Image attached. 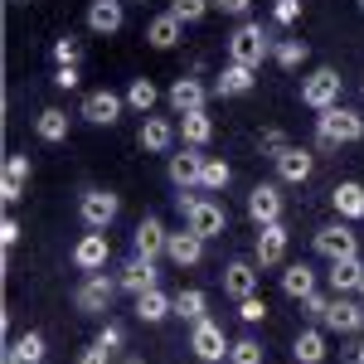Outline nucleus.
<instances>
[{"instance_id":"19","label":"nucleus","mask_w":364,"mask_h":364,"mask_svg":"<svg viewBox=\"0 0 364 364\" xmlns=\"http://www.w3.org/2000/svg\"><path fill=\"white\" fill-rule=\"evenodd\" d=\"M127 25V0H87V29L92 34H117Z\"/></svg>"},{"instance_id":"6","label":"nucleus","mask_w":364,"mask_h":364,"mask_svg":"<svg viewBox=\"0 0 364 364\" xmlns=\"http://www.w3.org/2000/svg\"><path fill=\"white\" fill-rule=\"evenodd\" d=\"M185 228H195L199 238L209 243V238H219L228 228V209L219 204V199H209V195H199L190 209H185Z\"/></svg>"},{"instance_id":"46","label":"nucleus","mask_w":364,"mask_h":364,"mask_svg":"<svg viewBox=\"0 0 364 364\" xmlns=\"http://www.w3.org/2000/svg\"><path fill=\"white\" fill-rule=\"evenodd\" d=\"M54 87L73 92V87H78V63H58V68H54Z\"/></svg>"},{"instance_id":"33","label":"nucleus","mask_w":364,"mask_h":364,"mask_svg":"<svg viewBox=\"0 0 364 364\" xmlns=\"http://www.w3.org/2000/svg\"><path fill=\"white\" fill-rule=\"evenodd\" d=\"M175 316H180V321H190V326H195V321H204V316H209V296H204L199 287L175 291Z\"/></svg>"},{"instance_id":"54","label":"nucleus","mask_w":364,"mask_h":364,"mask_svg":"<svg viewBox=\"0 0 364 364\" xmlns=\"http://www.w3.org/2000/svg\"><path fill=\"white\" fill-rule=\"evenodd\" d=\"M122 364H141V360H122Z\"/></svg>"},{"instance_id":"41","label":"nucleus","mask_w":364,"mask_h":364,"mask_svg":"<svg viewBox=\"0 0 364 364\" xmlns=\"http://www.w3.org/2000/svg\"><path fill=\"white\" fill-rule=\"evenodd\" d=\"M301 316H306L311 326H326V316H331V296H321V291H311L306 301H301Z\"/></svg>"},{"instance_id":"16","label":"nucleus","mask_w":364,"mask_h":364,"mask_svg":"<svg viewBox=\"0 0 364 364\" xmlns=\"http://www.w3.org/2000/svg\"><path fill=\"white\" fill-rule=\"evenodd\" d=\"M175 136H180V127H175L170 117H146L141 132H136V146L151 151V156H166L170 146H175Z\"/></svg>"},{"instance_id":"39","label":"nucleus","mask_w":364,"mask_h":364,"mask_svg":"<svg viewBox=\"0 0 364 364\" xmlns=\"http://www.w3.org/2000/svg\"><path fill=\"white\" fill-rule=\"evenodd\" d=\"M228 364H262V345H257L252 336L233 340V350H228Z\"/></svg>"},{"instance_id":"53","label":"nucleus","mask_w":364,"mask_h":364,"mask_svg":"<svg viewBox=\"0 0 364 364\" xmlns=\"http://www.w3.org/2000/svg\"><path fill=\"white\" fill-rule=\"evenodd\" d=\"M360 301H364V282H360Z\"/></svg>"},{"instance_id":"31","label":"nucleus","mask_w":364,"mask_h":364,"mask_svg":"<svg viewBox=\"0 0 364 364\" xmlns=\"http://www.w3.org/2000/svg\"><path fill=\"white\" fill-rule=\"evenodd\" d=\"M68 127H73V117L63 112V107H44V112L34 117V132H39V141H49V146L68 141Z\"/></svg>"},{"instance_id":"18","label":"nucleus","mask_w":364,"mask_h":364,"mask_svg":"<svg viewBox=\"0 0 364 364\" xmlns=\"http://www.w3.org/2000/svg\"><path fill=\"white\" fill-rule=\"evenodd\" d=\"M166 243H170V228L156 219V214H146L136 224V233H132V248L141 252V257H166Z\"/></svg>"},{"instance_id":"38","label":"nucleus","mask_w":364,"mask_h":364,"mask_svg":"<svg viewBox=\"0 0 364 364\" xmlns=\"http://www.w3.org/2000/svg\"><path fill=\"white\" fill-rule=\"evenodd\" d=\"M49 58H54V68H58V63H78V58H83V39L58 34L54 44H49Z\"/></svg>"},{"instance_id":"45","label":"nucleus","mask_w":364,"mask_h":364,"mask_svg":"<svg viewBox=\"0 0 364 364\" xmlns=\"http://www.w3.org/2000/svg\"><path fill=\"white\" fill-rule=\"evenodd\" d=\"M122 340H127V336H122V326H117V321H102V326H97V345H107L112 355L122 350Z\"/></svg>"},{"instance_id":"12","label":"nucleus","mask_w":364,"mask_h":364,"mask_svg":"<svg viewBox=\"0 0 364 364\" xmlns=\"http://www.w3.org/2000/svg\"><path fill=\"white\" fill-rule=\"evenodd\" d=\"M122 107H127V97L122 92H112V87H97V92H87L83 97V122H92V127H117L122 122Z\"/></svg>"},{"instance_id":"5","label":"nucleus","mask_w":364,"mask_h":364,"mask_svg":"<svg viewBox=\"0 0 364 364\" xmlns=\"http://www.w3.org/2000/svg\"><path fill=\"white\" fill-rule=\"evenodd\" d=\"M190 350H195V360H204V364H224L228 360V350H233V340L224 336V326L219 321H195L190 326Z\"/></svg>"},{"instance_id":"32","label":"nucleus","mask_w":364,"mask_h":364,"mask_svg":"<svg viewBox=\"0 0 364 364\" xmlns=\"http://www.w3.org/2000/svg\"><path fill=\"white\" fill-rule=\"evenodd\" d=\"M180 141L204 151V146L214 141V117H209V112H185V117H180Z\"/></svg>"},{"instance_id":"14","label":"nucleus","mask_w":364,"mask_h":364,"mask_svg":"<svg viewBox=\"0 0 364 364\" xmlns=\"http://www.w3.org/2000/svg\"><path fill=\"white\" fill-rule=\"evenodd\" d=\"M287 243H291V233H287V224H262L257 228V243H252V262L257 267H277L282 257H287Z\"/></svg>"},{"instance_id":"37","label":"nucleus","mask_w":364,"mask_h":364,"mask_svg":"<svg viewBox=\"0 0 364 364\" xmlns=\"http://www.w3.org/2000/svg\"><path fill=\"white\" fill-rule=\"evenodd\" d=\"M228 180H233V170H228V161H219V156H209V161H204V185H199V190H204V195H214V190H224Z\"/></svg>"},{"instance_id":"24","label":"nucleus","mask_w":364,"mask_h":364,"mask_svg":"<svg viewBox=\"0 0 364 364\" xmlns=\"http://www.w3.org/2000/svg\"><path fill=\"white\" fill-rule=\"evenodd\" d=\"M326 282H331V291H336V296H350V291H360V282H364L360 252H355V257H340V262H331Z\"/></svg>"},{"instance_id":"25","label":"nucleus","mask_w":364,"mask_h":364,"mask_svg":"<svg viewBox=\"0 0 364 364\" xmlns=\"http://www.w3.org/2000/svg\"><path fill=\"white\" fill-rule=\"evenodd\" d=\"M252 73H257V68H248V63H224V73H219L214 92H219V97H248L252 87H257Z\"/></svg>"},{"instance_id":"35","label":"nucleus","mask_w":364,"mask_h":364,"mask_svg":"<svg viewBox=\"0 0 364 364\" xmlns=\"http://www.w3.org/2000/svg\"><path fill=\"white\" fill-rule=\"evenodd\" d=\"M306 54H311L306 39H277V44H272V58H277L282 68H301V63H306Z\"/></svg>"},{"instance_id":"55","label":"nucleus","mask_w":364,"mask_h":364,"mask_svg":"<svg viewBox=\"0 0 364 364\" xmlns=\"http://www.w3.org/2000/svg\"><path fill=\"white\" fill-rule=\"evenodd\" d=\"M360 10H364V0H360Z\"/></svg>"},{"instance_id":"26","label":"nucleus","mask_w":364,"mask_h":364,"mask_svg":"<svg viewBox=\"0 0 364 364\" xmlns=\"http://www.w3.org/2000/svg\"><path fill=\"white\" fill-rule=\"evenodd\" d=\"M331 204H336V214L340 219H364V185L360 180H340L336 190H331Z\"/></svg>"},{"instance_id":"7","label":"nucleus","mask_w":364,"mask_h":364,"mask_svg":"<svg viewBox=\"0 0 364 364\" xmlns=\"http://www.w3.org/2000/svg\"><path fill=\"white\" fill-rule=\"evenodd\" d=\"M316 252L326 257V262H340V257H355L360 252V238H355V228H350V219H340V224H326L316 228Z\"/></svg>"},{"instance_id":"20","label":"nucleus","mask_w":364,"mask_h":364,"mask_svg":"<svg viewBox=\"0 0 364 364\" xmlns=\"http://www.w3.org/2000/svg\"><path fill=\"white\" fill-rule=\"evenodd\" d=\"M224 296L243 301V296H257V262H228L224 267Z\"/></svg>"},{"instance_id":"48","label":"nucleus","mask_w":364,"mask_h":364,"mask_svg":"<svg viewBox=\"0 0 364 364\" xmlns=\"http://www.w3.org/2000/svg\"><path fill=\"white\" fill-rule=\"evenodd\" d=\"M214 10H224V15H233V20H248L252 0H214Z\"/></svg>"},{"instance_id":"8","label":"nucleus","mask_w":364,"mask_h":364,"mask_svg":"<svg viewBox=\"0 0 364 364\" xmlns=\"http://www.w3.org/2000/svg\"><path fill=\"white\" fill-rule=\"evenodd\" d=\"M204 161H209V156H204L199 146L175 151V156H170V166H166L170 185H175V190H199V185H204Z\"/></svg>"},{"instance_id":"50","label":"nucleus","mask_w":364,"mask_h":364,"mask_svg":"<svg viewBox=\"0 0 364 364\" xmlns=\"http://www.w3.org/2000/svg\"><path fill=\"white\" fill-rule=\"evenodd\" d=\"M340 364H364V340H355L350 350H340Z\"/></svg>"},{"instance_id":"34","label":"nucleus","mask_w":364,"mask_h":364,"mask_svg":"<svg viewBox=\"0 0 364 364\" xmlns=\"http://www.w3.org/2000/svg\"><path fill=\"white\" fill-rule=\"evenodd\" d=\"M161 102V87L151 83V78H132V87H127V107L141 117H151V107Z\"/></svg>"},{"instance_id":"2","label":"nucleus","mask_w":364,"mask_h":364,"mask_svg":"<svg viewBox=\"0 0 364 364\" xmlns=\"http://www.w3.org/2000/svg\"><path fill=\"white\" fill-rule=\"evenodd\" d=\"M272 34L257 25V20H238V29L228 34V63H248V68H262V58H272Z\"/></svg>"},{"instance_id":"44","label":"nucleus","mask_w":364,"mask_h":364,"mask_svg":"<svg viewBox=\"0 0 364 364\" xmlns=\"http://www.w3.org/2000/svg\"><path fill=\"white\" fill-rule=\"evenodd\" d=\"M238 316H243L248 326H257V321H267V301H262V296H243V301H238Z\"/></svg>"},{"instance_id":"21","label":"nucleus","mask_w":364,"mask_h":364,"mask_svg":"<svg viewBox=\"0 0 364 364\" xmlns=\"http://www.w3.org/2000/svg\"><path fill=\"white\" fill-rule=\"evenodd\" d=\"M326 326L340 331V336H360V331H364V301L336 296V301H331V316H326Z\"/></svg>"},{"instance_id":"11","label":"nucleus","mask_w":364,"mask_h":364,"mask_svg":"<svg viewBox=\"0 0 364 364\" xmlns=\"http://www.w3.org/2000/svg\"><path fill=\"white\" fill-rule=\"evenodd\" d=\"M117 209H122V199H117L112 190H83V199H78V219H83V228H112Z\"/></svg>"},{"instance_id":"22","label":"nucleus","mask_w":364,"mask_h":364,"mask_svg":"<svg viewBox=\"0 0 364 364\" xmlns=\"http://www.w3.org/2000/svg\"><path fill=\"white\" fill-rule=\"evenodd\" d=\"M166 257L175 262V267H195L199 257H204V238H199L195 228H180V233H170Z\"/></svg>"},{"instance_id":"1","label":"nucleus","mask_w":364,"mask_h":364,"mask_svg":"<svg viewBox=\"0 0 364 364\" xmlns=\"http://www.w3.org/2000/svg\"><path fill=\"white\" fill-rule=\"evenodd\" d=\"M355 141H364V117L355 107H326V112H316V146L321 151L355 146Z\"/></svg>"},{"instance_id":"15","label":"nucleus","mask_w":364,"mask_h":364,"mask_svg":"<svg viewBox=\"0 0 364 364\" xmlns=\"http://www.w3.org/2000/svg\"><path fill=\"white\" fill-rule=\"evenodd\" d=\"M117 277H122V291L141 296V291L161 287V267H156V257H141V252H132V262H127V267H122Z\"/></svg>"},{"instance_id":"40","label":"nucleus","mask_w":364,"mask_h":364,"mask_svg":"<svg viewBox=\"0 0 364 364\" xmlns=\"http://www.w3.org/2000/svg\"><path fill=\"white\" fill-rule=\"evenodd\" d=\"M29 156H20V151H10L5 156V185H29Z\"/></svg>"},{"instance_id":"42","label":"nucleus","mask_w":364,"mask_h":364,"mask_svg":"<svg viewBox=\"0 0 364 364\" xmlns=\"http://www.w3.org/2000/svg\"><path fill=\"white\" fill-rule=\"evenodd\" d=\"M301 10H306V0H272V20L277 25H296Z\"/></svg>"},{"instance_id":"28","label":"nucleus","mask_w":364,"mask_h":364,"mask_svg":"<svg viewBox=\"0 0 364 364\" xmlns=\"http://www.w3.org/2000/svg\"><path fill=\"white\" fill-rule=\"evenodd\" d=\"M291 360L296 364H326V336H321V326L296 331V340H291Z\"/></svg>"},{"instance_id":"52","label":"nucleus","mask_w":364,"mask_h":364,"mask_svg":"<svg viewBox=\"0 0 364 364\" xmlns=\"http://www.w3.org/2000/svg\"><path fill=\"white\" fill-rule=\"evenodd\" d=\"M15 5H34V0H15Z\"/></svg>"},{"instance_id":"49","label":"nucleus","mask_w":364,"mask_h":364,"mask_svg":"<svg viewBox=\"0 0 364 364\" xmlns=\"http://www.w3.org/2000/svg\"><path fill=\"white\" fill-rule=\"evenodd\" d=\"M0 243H5V248H15V243H20V224H15L10 214L0 219Z\"/></svg>"},{"instance_id":"30","label":"nucleus","mask_w":364,"mask_h":364,"mask_svg":"<svg viewBox=\"0 0 364 364\" xmlns=\"http://www.w3.org/2000/svg\"><path fill=\"white\" fill-rule=\"evenodd\" d=\"M180 39H185V25H180L170 10H166V15H156V20L146 25V44H151V49H175Z\"/></svg>"},{"instance_id":"17","label":"nucleus","mask_w":364,"mask_h":364,"mask_svg":"<svg viewBox=\"0 0 364 364\" xmlns=\"http://www.w3.org/2000/svg\"><path fill=\"white\" fill-rule=\"evenodd\" d=\"M166 102L175 107V117H185V112H204V102H209V87L199 83V78H175L166 92Z\"/></svg>"},{"instance_id":"3","label":"nucleus","mask_w":364,"mask_h":364,"mask_svg":"<svg viewBox=\"0 0 364 364\" xmlns=\"http://www.w3.org/2000/svg\"><path fill=\"white\" fill-rule=\"evenodd\" d=\"M122 291V277H107V272H83V282L73 287V306L83 316H102L112 311V296Z\"/></svg>"},{"instance_id":"23","label":"nucleus","mask_w":364,"mask_h":364,"mask_svg":"<svg viewBox=\"0 0 364 364\" xmlns=\"http://www.w3.org/2000/svg\"><path fill=\"white\" fill-rule=\"evenodd\" d=\"M166 316H175V296H170V291L151 287V291H141V296H136V321H141V326H161Z\"/></svg>"},{"instance_id":"9","label":"nucleus","mask_w":364,"mask_h":364,"mask_svg":"<svg viewBox=\"0 0 364 364\" xmlns=\"http://www.w3.org/2000/svg\"><path fill=\"white\" fill-rule=\"evenodd\" d=\"M282 209H287V199H282V180H267V185H252V190H248V219L257 228L277 224Z\"/></svg>"},{"instance_id":"47","label":"nucleus","mask_w":364,"mask_h":364,"mask_svg":"<svg viewBox=\"0 0 364 364\" xmlns=\"http://www.w3.org/2000/svg\"><path fill=\"white\" fill-rule=\"evenodd\" d=\"M78 364H112V350H107V345H97V340H92V345H87L83 355H78Z\"/></svg>"},{"instance_id":"10","label":"nucleus","mask_w":364,"mask_h":364,"mask_svg":"<svg viewBox=\"0 0 364 364\" xmlns=\"http://www.w3.org/2000/svg\"><path fill=\"white\" fill-rule=\"evenodd\" d=\"M112 257V243H107V228H87L83 238L73 243V267L78 272H102Z\"/></svg>"},{"instance_id":"36","label":"nucleus","mask_w":364,"mask_h":364,"mask_svg":"<svg viewBox=\"0 0 364 364\" xmlns=\"http://www.w3.org/2000/svg\"><path fill=\"white\" fill-rule=\"evenodd\" d=\"M209 10H214V0H170V15H175L180 25H199Z\"/></svg>"},{"instance_id":"51","label":"nucleus","mask_w":364,"mask_h":364,"mask_svg":"<svg viewBox=\"0 0 364 364\" xmlns=\"http://www.w3.org/2000/svg\"><path fill=\"white\" fill-rule=\"evenodd\" d=\"M0 199H5V204H20V199H25V185H5V180H0Z\"/></svg>"},{"instance_id":"43","label":"nucleus","mask_w":364,"mask_h":364,"mask_svg":"<svg viewBox=\"0 0 364 364\" xmlns=\"http://www.w3.org/2000/svg\"><path fill=\"white\" fill-rule=\"evenodd\" d=\"M287 146H291V141L282 136L277 127H262V132H257V151H267V156H277V151H287Z\"/></svg>"},{"instance_id":"4","label":"nucleus","mask_w":364,"mask_h":364,"mask_svg":"<svg viewBox=\"0 0 364 364\" xmlns=\"http://www.w3.org/2000/svg\"><path fill=\"white\" fill-rule=\"evenodd\" d=\"M340 92H345V78L336 68H311L301 78V102L311 112H326V107H340Z\"/></svg>"},{"instance_id":"13","label":"nucleus","mask_w":364,"mask_h":364,"mask_svg":"<svg viewBox=\"0 0 364 364\" xmlns=\"http://www.w3.org/2000/svg\"><path fill=\"white\" fill-rule=\"evenodd\" d=\"M272 170H277L282 185H306L311 170H316V156H311L306 146H287V151L272 156Z\"/></svg>"},{"instance_id":"27","label":"nucleus","mask_w":364,"mask_h":364,"mask_svg":"<svg viewBox=\"0 0 364 364\" xmlns=\"http://www.w3.org/2000/svg\"><path fill=\"white\" fill-rule=\"evenodd\" d=\"M44 336L39 331H25V336H15L5 345V364H44Z\"/></svg>"},{"instance_id":"29","label":"nucleus","mask_w":364,"mask_h":364,"mask_svg":"<svg viewBox=\"0 0 364 364\" xmlns=\"http://www.w3.org/2000/svg\"><path fill=\"white\" fill-rule=\"evenodd\" d=\"M282 291H287L291 301H306L311 291H316V267H306V262H287V267H282Z\"/></svg>"}]
</instances>
